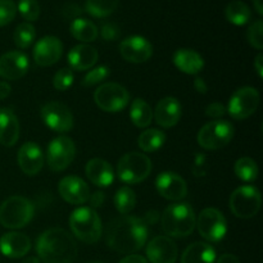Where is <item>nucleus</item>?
<instances>
[{
    "instance_id": "nucleus-1",
    "label": "nucleus",
    "mask_w": 263,
    "mask_h": 263,
    "mask_svg": "<svg viewBox=\"0 0 263 263\" xmlns=\"http://www.w3.org/2000/svg\"><path fill=\"white\" fill-rule=\"evenodd\" d=\"M148 240V223L144 218L122 216L110 222L107 230V244L113 251L131 254L143 248Z\"/></svg>"
},
{
    "instance_id": "nucleus-2",
    "label": "nucleus",
    "mask_w": 263,
    "mask_h": 263,
    "mask_svg": "<svg viewBox=\"0 0 263 263\" xmlns=\"http://www.w3.org/2000/svg\"><path fill=\"white\" fill-rule=\"evenodd\" d=\"M36 252L44 263H74L79 249L68 231L53 228L39 236Z\"/></svg>"
},
{
    "instance_id": "nucleus-3",
    "label": "nucleus",
    "mask_w": 263,
    "mask_h": 263,
    "mask_svg": "<svg viewBox=\"0 0 263 263\" xmlns=\"http://www.w3.org/2000/svg\"><path fill=\"white\" fill-rule=\"evenodd\" d=\"M195 228V215L192 205L177 202L168 205L162 215V229L171 238H186Z\"/></svg>"
},
{
    "instance_id": "nucleus-4",
    "label": "nucleus",
    "mask_w": 263,
    "mask_h": 263,
    "mask_svg": "<svg viewBox=\"0 0 263 263\" xmlns=\"http://www.w3.org/2000/svg\"><path fill=\"white\" fill-rule=\"evenodd\" d=\"M69 226L77 239L87 244H95L102 236V220L90 207L77 208L69 216Z\"/></svg>"
},
{
    "instance_id": "nucleus-5",
    "label": "nucleus",
    "mask_w": 263,
    "mask_h": 263,
    "mask_svg": "<svg viewBox=\"0 0 263 263\" xmlns=\"http://www.w3.org/2000/svg\"><path fill=\"white\" fill-rule=\"evenodd\" d=\"M35 205L27 198L13 195L0 205V223L7 229H22L32 220Z\"/></svg>"
},
{
    "instance_id": "nucleus-6",
    "label": "nucleus",
    "mask_w": 263,
    "mask_h": 263,
    "mask_svg": "<svg viewBox=\"0 0 263 263\" xmlns=\"http://www.w3.org/2000/svg\"><path fill=\"white\" fill-rule=\"evenodd\" d=\"M152 172V161L145 154L131 152L118 161V179L125 184H139L144 181Z\"/></svg>"
},
{
    "instance_id": "nucleus-7",
    "label": "nucleus",
    "mask_w": 263,
    "mask_h": 263,
    "mask_svg": "<svg viewBox=\"0 0 263 263\" xmlns=\"http://www.w3.org/2000/svg\"><path fill=\"white\" fill-rule=\"evenodd\" d=\"M234 126L226 120H216L203 126L198 134V143L208 151H217L231 141Z\"/></svg>"
},
{
    "instance_id": "nucleus-8",
    "label": "nucleus",
    "mask_w": 263,
    "mask_h": 263,
    "mask_svg": "<svg viewBox=\"0 0 263 263\" xmlns=\"http://www.w3.org/2000/svg\"><path fill=\"white\" fill-rule=\"evenodd\" d=\"M94 100L98 107L104 112L116 113L127 107L130 102V94L122 85L107 82L100 85L95 90Z\"/></svg>"
},
{
    "instance_id": "nucleus-9",
    "label": "nucleus",
    "mask_w": 263,
    "mask_h": 263,
    "mask_svg": "<svg viewBox=\"0 0 263 263\" xmlns=\"http://www.w3.org/2000/svg\"><path fill=\"white\" fill-rule=\"evenodd\" d=\"M261 193L251 185L238 187L230 197V210L239 218L254 217L261 210Z\"/></svg>"
},
{
    "instance_id": "nucleus-10",
    "label": "nucleus",
    "mask_w": 263,
    "mask_h": 263,
    "mask_svg": "<svg viewBox=\"0 0 263 263\" xmlns=\"http://www.w3.org/2000/svg\"><path fill=\"white\" fill-rule=\"evenodd\" d=\"M195 225L198 231L205 240L211 243H217L225 238L228 233V223L222 213L216 208H205L200 212Z\"/></svg>"
},
{
    "instance_id": "nucleus-11",
    "label": "nucleus",
    "mask_w": 263,
    "mask_h": 263,
    "mask_svg": "<svg viewBox=\"0 0 263 263\" xmlns=\"http://www.w3.org/2000/svg\"><path fill=\"white\" fill-rule=\"evenodd\" d=\"M76 156V145L68 136L53 139L48 146V166L51 171L61 172L66 170Z\"/></svg>"
},
{
    "instance_id": "nucleus-12",
    "label": "nucleus",
    "mask_w": 263,
    "mask_h": 263,
    "mask_svg": "<svg viewBox=\"0 0 263 263\" xmlns=\"http://www.w3.org/2000/svg\"><path fill=\"white\" fill-rule=\"evenodd\" d=\"M259 105V92L254 87H241L230 98L228 112L234 120H246L251 117Z\"/></svg>"
},
{
    "instance_id": "nucleus-13",
    "label": "nucleus",
    "mask_w": 263,
    "mask_h": 263,
    "mask_svg": "<svg viewBox=\"0 0 263 263\" xmlns=\"http://www.w3.org/2000/svg\"><path fill=\"white\" fill-rule=\"evenodd\" d=\"M44 123L55 133H67L73 127V116L71 109L63 103L50 102L41 108Z\"/></svg>"
},
{
    "instance_id": "nucleus-14",
    "label": "nucleus",
    "mask_w": 263,
    "mask_h": 263,
    "mask_svg": "<svg viewBox=\"0 0 263 263\" xmlns=\"http://www.w3.org/2000/svg\"><path fill=\"white\" fill-rule=\"evenodd\" d=\"M63 54L62 41L55 36H45L36 43L33 48V61L40 67L55 64Z\"/></svg>"
},
{
    "instance_id": "nucleus-15",
    "label": "nucleus",
    "mask_w": 263,
    "mask_h": 263,
    "mask_svg": "<svg viewBox=\"0 0 263 263\" xmlns=\"http://www.w3.org/2000/svg\"><path fill=\"white\" fill-rule=\"evenodd\" d=\"M156 186L162 197L174 202L184 199L187 194L186 181L175 172H162L158 175Z\"/></svg>"
},
{
    "instance_id": "nucleus-16",
    "label": "nucleus",
    "mask_w": 263,
    "mask_h": 263,
    "mask_svg": "<svg viewBox=\"0 0 263 263\" xmlns=\"http://www.w3.org/2000/svg\"><path fill=\"white\" fill-rule=\"evenodd\" d=\"M120 53L130 63H144L153 54V46L143 36H131L120 44Z\"/></svg>"
},
{
    "instance_id": "nucleus-17",
    "label": "nucleus",
    "mask_w": 263,
    "mask_h": 263,
    "mask_svg": "<svg viewBox=\"0 0 263 263\" xmlns=\"http://www.w3.org/2000/svg\"><path fill=\"white\" fill-rule=\"evenodd\" d=\"M177 247L168 236H156L146 246V257L151 263H175Z\"/></svg>"
},
{
    "instance_id": "nucleus-18",
    "label": "nucleus",
    "mask_w": 263,
    "mask_h": 263,
    "mask_svg": "<svg viewBox=\"0 0 263 263\" xmlns=\"http://www.w3.org/2000/svg\"><path fill=\"white\" fill-rule=\"evenodd\" d=\"M61 197L71 204H84L90 198V189L86 182L77 176H66L58 185Z\"/></svg>"
},
{
    "instance_id": "nucleus-19",
    "label": "nucleus",
    "mask_w": 263,
    "mask_h": 263,
    "mask_svg": "<svg viewBox=\"0 0 263 263\" xmlns=\"http://www.w3.org/2000/svg\"><path fill=\"white\" fill-rule=\"evenodd\" d=\"M28 58L22 51H8L0 57V77L4 80H18L27 73Z\"/></svg>"
},
{
    "instance_id": "nucleus-20",
    "label": "nucleus",
    "mask_w": 263,
    "mask_h": 263,
    "mask_svg": "<svg viewBox=\"0 0 263 263\" xmlns=\"http://www.w3.org/2000/svg\"><path fill=\"white\" fill-rule=\"evenodd\" d=\"M18 164L23 174L35 176L43 170L44 154L40 146L33 141L25 143L18 151Z\"/></svg>"
},
{
    "instance_id": "nucleus-21",
    "label": "nucleus",
    "mask_w": 263,
    "mask_h": 263,
    "mask_svg": "<svg viewBox=\"0 0 263 263\" xmlns=\"http://www.w3.org/2000/svg\"><path fill=\"white\" fill-rule=\"evenodd\" d=\"M182 108L176 98L167 97L159 100L154 110L156 122L164 128L174 127L181 118Z\"/></svg>"
},
{
    "instance_id": "nucleus-22",
    "label": "nucleus",
    "mask_w": 263,
    "mask_h": 263,
    "mask_svg": "<svg viewBox=\"0 0 263 263\" xmlns=\"http://www.w3.org/2000/svg\"><path fill=\"white\" fill-rule=\"evenodd\" d=\"M31 249V240L22 233H7L0 238V251L9 258H21Z\"/></svg>"
},
{
    "instance_id": "nucleus-23",
    "label": "nucleus",
    "mask_w": 263,
    "mask_h": 263,
    "mask_svg": "<svg viewBox=\"0 0 263 263\" xmlns=\"http://www.w3.org/2000/svg\"><path fill=\"white\" fill-rule=\"evenodd\" d=\"M85 172L90 181L99 187H107L113 184L115 172L112 166L102 158H92L87 162Z\"/></svg>"
},
{
    "instance_id": "nucleus-24",
    "label": "nucleus",
    "mask_w": 263,
    "mask_h": 263,
    "mask_svg": "<svg viewBox=\"0 0 263 263\" xmlns=\"http://www.w3.org/2000/svg\"><path fill=\"white\" fill-rule=\"evenodd\" d=\"M99 54L94 46L81 44L72 48L68 53V64L73 71H86L97 64Z\"/></svg>"
},
{
    "instance_id": "nucleus-25",
    "label": "nucleus",
    "mask_w": 263,
    "mask_h": 263,
    "mask_svg": "<svg viewBox=\"0 0 263 263\" xmlns=\"http://www.w3.org/2000/svg\"><path fill=\"white\" fill-rule=\"evenodd\" d=\"M20 138V122L10 108H0V144L13 146Z\"/></svg>"
},
{
    "instance_id": "nucleus-26",
    "label": "nucleus",
    "mask_w": 263,
    "mask_h": 263,
    "mask_svg": "<svg viewBox=\"0 0 263 263\" xmlns=\"http://www.w3.org/2000/svg\"><path fill=\"white\" fill-rule=\"evenodd\" d=\"M174 63L181 72L187 74H197L204 67L202 55L192 49H179L174 54Z\"/></svg>"
},
{
    "instance_id": "nucleus-27",
    "label": "nucleus",
    "mask_w": 263,
    "mask_h": 263,
    "mask_svg": "<svg viewBox=\"0 0 263 263\" xmlns=\"http://www.w3.org/2000/svg\"><path fill=\"white\" fill-rule=\"evenodd\" d=\"M215 248L202 241H197L187 247L181 257V263H215Z\"/></svg>"
},
{
    "instance_id": "nucleus-28",
    "label": "nucleus",
    "mask_w": 263,
    "mask_h": 263,
    "mask_svg": "<svg viewBox=\"0 0 263 263\" xmlns=\"http://www.w3.org/2000/svg\"><path fill=\"white\" fill-rule=\"evenodd\" d=\"M69 30H71L72 36L82 43H91L98 37V33H99L97 26L86 18H74Z\"/></svg>"
},
{
    "instance_id": "nucleus-29",
    "label": "nucleus",
    "mask_w": 263,
    "mask_h": 263,
    "mask_svg": "<svg viewBox=\"0 0 263 263\" xmlns=\"http://www.w3.org/2000/svg\"><path fill=\"white\" fill-rule=\"evenodd\" d=\"M130 118L136 127H148L153 120V110L144 99H135L131 103Z\"/></svg>"
},
{
    "instance_id": "nucleus-30",
    "label": "nucleus",
    "mask_w": 263,
    "mask_h": 263,
    "mask_svg": "<svg viewBox=\"0 0 263 263\" xmlns=\"http://www.w3.org/2000/svg\"><path fill=\"white\" fill-rule=\"evenodd\" d=\"M225 15L230 23L235 26H244L249 22L252 17L251 9L248 5L240 0H234L228 4L225 9Z\"/></svg>"
},
{
    "instance_id": "nucleus-31",
    "label": "nucleus",
    "mask_w": 263,
    "mask_h": 263,
    "mask_svg": "<svg viewBox=\"0 0 263 263\" xmlns=\"http://www.w3.org/2000/svg\"><path fill=\"white\" fill-rule=\"evenodd\" d=\"M166 143V135L161 130L157 128H149L140 134L138 139V144L140 149L146 153H153L161 149Z\"/></svg>"
},
{
    "instance_id": "nucleus-32",
    "label": "nucleus",
    "mask_w": 263,
    "mask_h": 263,
    "mask_svg": "<svg viewBox=\"0 0 263 263\" xmlns=\"http://www.w3.org/2000/svg\"><path fill=\"white\" fill-rule=\"evenodd\" d=\"M115 205L121 215L126 216L135 208L136 194L128 186H123L117 190L115 195Z\"/></svg>"
},
{
    "instance_id": "nucleus-33",
    "label": "nucleus",
    "mask_w": 263,
    "mask_h": 263,
    "mask_svg": "<svg viewBox=\"0 0 263 263\" xmlns=\"http://www.w3.org/2000/svg\"><path fill=\"white\" fill-rule=\"evenodd\" d=\"M234 170H235L236 176H238L241 181L253 182L256 181V179L258 177V166H257V163L253 159L248 158V157L238 159Z\"/></svg>"
},
{
    "instance_id": "nucleus-34",
    "label": "nucleus",
    "mask_w": 263,
    "mask_h": 263,
    "mask_svg": "<svg viewBox=\"0 0 263 263\" xmlns=\"http://www.w3.org/2000/svg\"><path fill=\"white\" fill-rule=\"evenodd\" d=\"M120 0H86V10L97 18H105L118 7Z\"/></svg>"
},
{
    "instance_id": "nucleus-35",
    "label": "nucleus",
    "mask_w": 263,
    "mask_h": 263,
    "mask_svg": "<svg viewBox=\"0 0 263 263\" xmlns=\"http://www.w3.org/2000/svg\"><path fill=\"white\" fill-rule=\"evenodd\" d=\"M14 43L18 48L27 49L36 37V30L31 23L25 22L17 26L14 31Z\"/></svg>"
},
{
    "instance_id": "nucleus-36",
    "label": "nucleus",
    "mask_w": 263,
    "mask_h": 263,
    "mask_svg": "<svg viewBox=\"0 0 263 263\" xmlns=\"http://www.w3.org/2000/svg\"><path fill=\"white\" fill-rule=\"evenodd\" d=\"M18 10H20L21 15L28 22L36 21L40 17V5H39L37 0H20Z\"/></svg>"
},
{
    "instance_id": "nucleus-37",
    "label": "nucleus",
    "mask_w": 263,
    "mask_h": 263,
    "mask_svg": "<svg viewBox=\"0 0 263 263\" xmlns=\"http://www.w3.org/2000/svg\"><path fill=\"white\" fill-rule=\"evenodd\" d=\"M247 39L253 48L262 50L263 49V22L261 20L252 23L247 32Z\"/></svg>"
},
{
    "instance_id": "nucleus-38",
    "label": "nucleus",
    "mask_w": 263,
    "mask_h": 263,
    "mask_svg": "<svg viewBox=\"0 0 263 263\" xmlns=\"http://www.w3.org/2000/svg\"><path fill=\"white\" fill-rule=\"evenodd\" d=\"M73 72L71 68H62L55 73L53 79V85L59 91H66L67 89L72 86L73 84Z\"/></svg>"
},
{
    "instance_id": "nucleus-39",
    "label": "nucleus",
    "mask_w": 263,
    "mask_h": 263,
    "mask_svg": "<svg viewBox=\"0 0 263 263\" xmlns=\"http://www.w3.org/2000/svg\"><path fill=\"white\" fill-rule=\"evenodd\" d=\"M109 74V68L107 66H99L97 68L91 69L89 73H86V76L82 79V85L85 87L94 86V85L99 84L103 80H105Z\"/></svg>"
},
{
    "instance_id": "nucleus-40",
    "label": "nucleus",
    "mask_w": 263,
    "mask_h": 263,
    "mask_svg": "<svg viewBox=\"0 0 263 263\" xmlns=\"http://www.w3.org/2000/svg\"><path fill=\"white\" fill-rule=\"evenodd\" d=\"M17 14V5L13 0H0V27L12 22Z\"/></svg>"
},
{
    "instance_id": "nucleus-41",
    "label": "nucleus",
    "mask_w": 263,
    "mask_h": 263,
    "mask_svg": "<svg viewBox=\"0 0 263 263\" xmlns=\"http://www.w3.org/2000/svg\"><path fill=\"white\" fill-rule=\"evenodd\" d=\"M100 33H102V37L104 39V40L113 41L116 40V39L120 37L121 31L120 28H118V26L115 25V23H104V25L102 26Z\"/></svg>"
},
{
    "instance_id": "nucleus-42",
    "label": "nucleus",
    "mask_w": 263,
    "mask_h": 263,
    "mask_svg": "<svg viewBox=\"0 0 263 263\" xmlns=\"http://www.w3.org/2000/svg\"><path fill=\"white\" fill-rule=\"evenodd\" d=\"M207 171V159H205L204 154H197L193 163V172L197 177L203 176Z\"/></svg>"
},
{
    "instance_id": "nucleus-43",
    "label": "nucleus",
    "mask_w": 263,
    "mask_h": 263,
    "mask_svg": "<svg viewBox=\"0 0 263 263\" xmlns=\"http://www.w3.org/2000/svg\"><path fill=\"white\" fill-rule=\"evenodd\" d=\"M225 113H226V108L223 107V104H221V103L218 102L211 103V104L205 108V115H207L208 117L220 118L222 117Z\"/></svg>"
},
{
    "instance_id": "nucleus-44",
    "label": "nucleus",
    "mask_w": 263,
    "mask_h": 263,
    "mask_svg": "<svg viewBox=\"0 0 263 263\" xmlns=\"http://www.w3.org/2000/svg\"><path fill=\"white\" fill-rule=\"evenodd\" d=\"M89 200H90V204H91L92 208L100 207V205L104 203V193H102V192L94 193L92 195H90Z\"/></svg>"
},
{
    "instance_id": "nucleus-45",
    "label": "nucleus",
    "mask_w": 263,
    "mask_h": 263,
    "mask_svg": "<svg viewBox=\"0 0 263 263\" xmlns=\"http://www.w3.org/2000/svg\"><path fill=\"white\" fill-rule=\"evenodd\" d=\"M120 263H148V261L143 256H139V254H130V256L121 259Z\"/></svg>"
},
{
    "instance_id": "nucleus-46",
    "label": "nucleus",
    "mask_w": 263,
    "mask_h": 263,
    "mask_svg": "<svg viewBox=\"0 0 263 263\" xmlns=\"http://www.w3.org/2000/svg\"><path fill=\"white\" fill-rule=\"evenodd\" d=\"M10 91H12V87L8 82L0 81V100L5 99L7 97H9Z\"/></svg>"
},
{
    "instance_id": "nucleus-47",
    "label": "nucleus",
    "mask_w": 263,
    "mask_h": 263,
    "mask_svg": "<svg viewBox=\"0 0 263 263\" xmlns=\"http://www.w3.org/2000/svg\"><path fill=\"white\" fill-rule=\"evenodd\" d=\"M194 87L198 92H200V94H205L208 90L207 85H205V81L203 79H200V77H197V79H195Z\"/></svg>"
},
{
    "instance_id": "nucleus-48",
    "label": "nucleus",
    "mask_w": 263,
    "mask_h": 263,
    "mask_svg": "<svg viewBox=\"0 0 263 263\" xmlns=\"http://www.w3.org/2000/svg\"><path fill=\"white\" fill-rule=\"evenodd\" d=\"M217 263H240L239 258L234 254H222V256L218 258Z\"/></svg>"
},
{
    "instance_id": "nucleus-49",
    "label": "nucleus",
    "mask_w": 263,
    "mask_h": 263,
    "mask_svg": "<svg viewBox=\"0 0 263 263\" xmlns=\"http://www.w3.org/2000/svg\"><path fill=\"white\" fill-rule=\"evenodd\" d=\"M254 68H256L257 73L259 77H263V55L258 54L256 57V61H254Z\"/></svg>"
},
{
    "instance_id": "nucleus-50",
    "label": "nucleus",
    "mask_w": 263,
    "mask_h": 263,
    "mask_svg": "<svg viewBox=\"0 0 263 263\" xmlns=\"http://www.w3.org/2000/svg\"><path fill=\"white\" fill-rule=\"evenodd\" d=\"M253 4L259 15L263 14V0H253Z\"/></svg>"
},
{
    "instance_id": "nucleus-51",
    "label": "nucleus",
    "mask_w": 263,
    "mask_h": 263,
    "mask_svg": "<svg viewBox=\"0 0 263 263\" xmlns=\"http://www.w3.org/2000/svg\"><path fill=\"white\" fill-rule=\"evenodd\" d=\"M22 263H40V259L37 257H28Z\"/></svg>"
},
{
    "instance_id": "nucleus-52",
    "label": "nucleus",
    "mask_w": 263,
    "mask_h": 263,
    "mask_svg": "<svg viewBox=\"0 0 263 263\" xmlns=\"http://www.w3.org/2000/svg\"><path fill=\"white\" fill-rule=\"evenodd\" d=\"M87 263H102V262H97V261H92V262H87Z\"/></svg>"
}]
</instances>
